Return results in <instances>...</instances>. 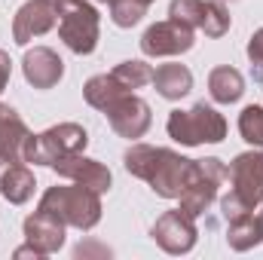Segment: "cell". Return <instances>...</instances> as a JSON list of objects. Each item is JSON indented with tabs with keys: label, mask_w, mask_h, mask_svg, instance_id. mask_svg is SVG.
<instances>
[{
	"label": "cell",
	"mask_w": 263,
	"mask_h": 260,
	"mask_svg": "<svg viewBox=\"0 0 263 260\" xmlns=\"http://www.w3.org/2000/svg\"><path fill=\"white\" fill-rule=\"evenodd\" d=\"M31 132L22 123V117L0 104V159H9V162H22V144Z\"/></svg>",
	"instance_id": "16"
},
{
	"label": "cell",
	"mask_w": 263,
	"mask_h": 260,
	"mask_svg": "<svg viewBox=\"0 0 263 260\" xmlns=\"http://www.w3.org/2000/svg\"><path fill=\"white\" fill-rule=\"evenodd\" d=\"M9 73H12V62H9V55L0 49V92H3L6 83H9Z\"/></svg>",
	"instance_id": "26"
},
{
	"label": "cell",
	"mask_w": 263,
	"mask_h": 260,
	"mask_svg": "<svg viewBox=\"0 0 263 260\" xmlns=\"http://www.w3.org/2000/svg\"><path fill=\"white\" fill-rule=\"evenodd\" d=\"M248 59H251L254 65L263 67V28L260 31H254L251 40H248Z\"/></svg>",
	"instance_id": "25"
},
{
	"label": "cell",
	"mask_w": 263,
	"mask_h": 260,
	"mask_svg": "<svg viewBox=\"0 0 263 260\" xmlns=\"http://www.w3.org/2000/svg\"><path fill=\"white\" fill-rule=\"evenodd\" d=\"M15 257H43V254H40L34 245H25V248H18V251H15Z\"/></svg>",
	"instance_id": "27"
},
{
	"label": "cell",
	"mask_w": 263,
	"mask_h": 260,
	"mask_svg": "<svg viewBox=\"0 0 263 260\" xmlns=\"http://www.w3.org/2000/svg\"><path fill=\"white\" fill-rule=\"evenodd\" d=\"M144 12H147V3H141V0H120V3L110 6V18H114V25H120V28L138 25V22L144 18Z\"/></svg>",
	"instance_id": "24"
},
{
	"label": "cell",
	"mask_w": 263,
	"mask_h": 260,
	"mask_svg": "<svg viewBox=\"0 0 263 260\" xmlns=\"http://www.w3.org/2000/svg\"><path fill=\"white\" fill-rule=\"evenodd\" d=\"M227 242H230V248H236V251H248V248H254L257 242H263L260 220H257L251 211L233 217V220H230V230H227Z\"/></svg>",
	"instance_id": "20"
},
{
	"label": "cell",
	"mask_w": 263,
	"mask_h": 260,
	"mask_svg": "<svg viewBox=\"0 0 263 260\" xmlns=\"http://www.w3.org/2000/svg\"><path fill=\"white\" fill-rule=\"evenodd\" d=\"M101 3H110V6H114V3H120V0H101Z\"/></svg>",
	"instance_id": "29"
},
{
	"label": "cell",
	"mask_w": 263,
	"mask_h": 260,
	"mask_svg": "<svg viewBox=\"0 0 263 260\" xmlns=\"http://www.w3.org/2000/svg\"><path fill=\"white\" fill-rule=\"evenodd\" d=\"M141 49L144 55L150 59H159V55H181L187 49H193V28L178 22V18H168V22H156L144 31L141 37Z\"/></svg>",
	"instance_id": "9"
},
{
	"label": "cell",
	"mask_w": 263,
	"mask_h": 260,
	"mask_svg": "<svg viewBox=\"0 0 263 260\" xmlns=\"http://www.w3.org/2000/svg\"><path fill=\"white\" fill-rule=\"evenodd\" d=\"M123 92H129L114 73H98V77H92L89 83H86V89H83V95H86V101L92 104V107H98V110H104L114 98H120Z\"/></svg>",
	"instance_id": "21"
},
{
	"label": "cell",
	"mask_w": 263,
	"mask_h": 260,
	"mask_svg": "<svg viewBox=\"0 0 263 260\" xmlns=\"http://www.w3.org/2000/svg\"><path fill=\"white\" fill-rule=\"evenodd\" d=\"M55 25H59V9L52 0H28L12 18V37L18 46H25L34 37L52 31Z\"/></svg>",
	"instance_id": "13"
},
{
	"label": "cell",
	"mask_w": 263,
	"mask_h": 260,
	"mask_svg": "<svg viewBox=\"0 0 263 260\" xmlns=\"http://www.w3.org/2000/svg\"><path fill=\"white\" fill-rule=\"evenodd\" d=\"M34 193V175L31 169H25L22 162H3L0 169V196L12 205L28 202Z\"/></svg>",
	"instance_id": "17"
},
{
	"label": "cell",
	"mask_w": 263,
	"mask_h": 260,
	"mask_svg": "<svg viewBox=\"0 0 263 260\" xmlns=\"http://www.w3.org/2000/svg\"><path fill=\"white\" fill-rule=\"evenodd\" d=\"M52 3H59V0H52Z\"/></svg>",
	"instance_id": "31"
},
{
	"label": "cell",
	"mask_w": 263,
	"mask_h": 260,
	"mask_svg": "<svg viewBox=\"0 0 263 260\" xmlns=\"http://www.w3.org/2000/svg\"><path fill=\"white\" fill-rule=\"evenodd\" d=\"M123 162L135 178L147 181L150 190L162 199H178L196 175V159H187L175 150L150 147V144H132Z\"/></svg>",
	"instance_id": "1"
},
{
	"label": "cell",
	"mask_w": 263,
	"mask_h": 260,
	"mask_svg": "<svg viewBox=\"0 0 263 260\" xmlns=\"http://www.w3.org/2000/svg\"><path fill=\"white\" fill-rule=\"evenodd\" d=\"M37 211L52 214L65 227L92 230L101 220V193H95L92 187H83L77 181L70 187H49L43 193V199H40Z\"/></svg>",
	"instance_id": "2"
},
{
	"label": "cell",
	"mask_w": 263,
	"mask_h": 260,
	"mask_svg": "<svg viewBox=\"0 0 263 260\" xmlns=\"http://www.w3.org/2000/svg\"><path fill=\"white\" fill-rule=\"evenodd\" d=\"M239 132L248 144L263 147V107L257 104H248L242 114H239Z\"/></svg>",
	"instance_id": "23"
},
{
	"label": "cell",
	"mask_w": 263,
	"mask_h": 260,
	"mask_svg": "<svg viewBox=\"0 0 263 260\" xmlns=\"http://www.w3.org/2000/svg\"><path fill=\"white\" fill-rule=\"evenodd\" d=\"M59 34L70 52L89 55L98 46V9L86 0H59Z\"/></svg>",
	"instance_id": "5"
},
{
	"label": "cell",
	"mask_w": 263,
	"mask_h": 260,
	"mask_svg": "<svg viewBox=\"0 0 263 260\" xmlns=\"http://www.w3.org/2000/svg\"><path fill=\"white\" fill-rule=\"evenodd\" d=\"M168 15L205 31V37H223L230 31V12L220 0H172Z\"/></svg>",
	"instance_id": "6"
},
{
	"label": "cell",
	"mask_w": 263,
	"mask_h": 260,
	"mask_svg": "<svg viewBox=\"0 0 263 260\" xmlns=\"http://www.w3.org/2000/svg\"><path fill=\"white\" fill-rule=\"evenodd\" d=\"M89 144V135L77 123H62L52 126L43 135H28L22 144V162H34V165H52L55 156L65 153H83Z\"/></svg>",
	"instance_id": "4"
},
{
	"label": "cell",
	"mask_w": 263,
	"mask_h": 260,
	"mask_svg": "<svg viewBox=\"0 0 263 260\" xmlns=\"http://www.w3.org/2000/svg\"><path fill=\"white\" fill-rule=\"evenodd\" d=\"M168 135L184 144V147H196V144H217L227 138V120L208 107L205 101L193 104L190 110H172L168 117Z\"/></svg>",
	"instance_id": "3"
},
{
	"label": "cell",
	"mask_w": 263,
	"mask_h": 260,
	"mask_svg": "<svg viewBox=\"0 0 263 260\" xmlns=\"http://www.w3.org/2000/svg\"><path fill=\"white\" fill-rule=\"evenodd\" d=\"M150 83L156 86V92H159L162 98L178 101V98H184V95L193 89V73H190L184 65L172 62V65H159V67H156Z\"/></svg>",
	"instance_id": "18"
},
{
	"label": "cell",
	"mask_w": 263,
	"mask_h": 260,
	"mask_svg": "<svg viewBox=\"0 0 263 260\" xmlns=\"http://www.w3.org/2000/svg\"><path fill=\"white\" fill-rule=\"evenodd\" d=\"M257 220H260V230H263V211H260V214H257Z\"/></svg>",
	"instance_id": "28"
},
{
	"label": "cell",
	"mask_w": 263,
	"mask_h": 260,
	"mask_svg": "<svg viewBox=\"0 0 263 260\" xmlns=\"http://www.w3.org/2000/svg\"><path fill=\"white\" fill-rule=\"evenodd\" d=\"M208 92H211V98H214L217 104H233V101L242 98L245 80H242V73H239L236 67L220 65L208 73Z\"/></svg>",
	"instance_id": "19"
},
{
	"label": "cell",
	"mask_w": 263,
	"mask_h": 260,
	"mask_svg": "<svg viewBox=\"0 0 263 260\" xmlns=\"http://www.w3.org/2000/svg\"><path fill=\"white\" fill-rule=\"evenodd\" d=\"M22 70H25V80L34 89H52L65 73V62L59 59V52H52L46 46H34L31 52H25Z\"/></svg>",
	"instance_id": "14"
},
{
	"label": "cell",
	"mask_w": 263,
	"mask_h": 260,
	"mask_svg": "<svg viewBox=\"0 0 263 260\" xmlns=\"http://www.w3.org/2000/svg\"><path fill=\"white\" fill-rule=\"evenodd\" d=\"M223 178H227V169H223L220 159H214V156L211 159H196V175H193L190 187L178 196L181 208L187 214H193V217H199L202 211H208V205L217 199V187H220Z\"/></svg>",
	"instance_id": "7"
},
{
	"label": "cell",
	"mask_w": 263,
	"mask_h": 260,
	"mask_svg": "<svg viewBox=\"0 0 263 260\" xmlns=\"http://www.w3.org/2000/svg\"><path fill=\"white\" fill-rule=\"evenodd\" d=\"M25 239H28V245H34L43 257H46V254H55V251L65 245V224L55 220V217L46 214V211H34V214L25 220Z\"/></svg>",
	"instance_id": "15"
},
{
	"label": "cell",
	"mask_w": 263,
	"mask_h": 260,
	"mask_svg": "<svg viewBox=\"0 0 263 260\" xmlns=\"http://www.w3.org/2000/svg\"><path fill=\"white\" fill-rule=\"evenodd\" d=\"M141 3H147V6H150V3H153V0H141Z\"/></svg>",
	"instance_id": "30"
},
{
	"label": "cell",
	"mask_w": 263,
	"mask_h": 260,
	"mask_svg": "<svg viewBox=\"0 0 263 260\" xmlns=\"http://www.w3.org/2000/svg\"><path fill=\"white\" fill-rule=\"evenodd\" d=\"M49 169H55L62 178L67 181H77V184H83V187H92L95 193H107L110 190V169L104 165V162H98V159H89V156H83V153H65V156H55L52 159V165Z\"/></svg>",
	"instance_id": "12"
},
{
	"label": "cell",
	"mask_w": 263,
	"mask_h": 260,
	"mask_svg": "<svg viewBox=\"0 0 263 260\" xmlns=\"http://www.w3.org/2000/svg\"><path fill=\"white\" fill-rule=\"evenodd\" d=\"M153 242L168 251V254H187L193 245H196V217L187 214L184 208H175V211H165L153 230H150Z\"/></svg>",
	"instance_id": "8"
},
{
	"label": "cell",
	"mask_w": 263,
	"mask_h": 260,
	"mask_svg": "<svg viewBox=\"0 0 263 260\" xmlns=\"http://www.w3.org/2000/svg\"><path fill=\"white\" fill-rule=\"evenodd\" d=\"M126 89H141V86H147L150 80H153V67L147 65V62H123V65H117L110 70Z\"/></svg>",
	"instance_id": "22"
},
{
	"label": "cell",
	"mask_w": 263,
	"mask_h": 260,
	"mask_svg": "<svg viewBox=\"0 0 263 260\" xmlns=\"http://www.w3.org/2000/svg\"><path fill=\"white\" fill-rule=\"evenodd\" d=\"M104 117L110 120V126L123 138H141L150 129V104L144 98H138L135 92H123L120 98H114L104 107Z\"/></svg>",
	"instance_id": "11"
},
{
	"label": "cell",
	"mask_w": 263,
	"mask_h": 260,
	"mask_svg": "<svg viewBox=\"0 0 263 260\" xmlns=\"http://www.w3.org/2000/svg\"><path fill=\"white\" fill-rule=\"evenodd\" d=\"M227 178L233 184L230 193H236L251 211L254 205L263 202V153L251 150V153H239L230 169H227Z\"/></svg>",
	"instance_id": "10"
}]
</instances>
